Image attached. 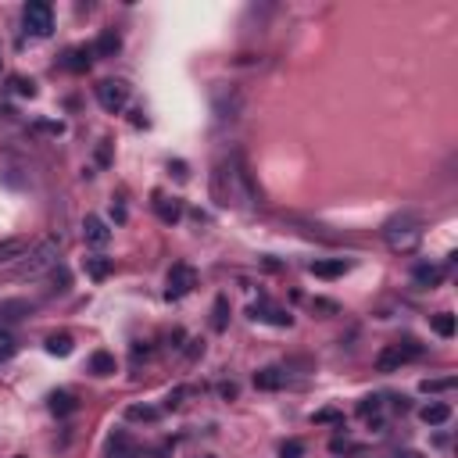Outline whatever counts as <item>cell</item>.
<instances>
[{"instance_id":"cell-1","label":"cell","mask_w":458,"mask_h":458,"mask_svg":"<svg viewBox=\"0 0 458 458\" xmlns=\"http://www.w3.org/2000/svg\"><path fill=\"white\" fill-rule=\"evenodd\" d=\"M211 200L218 208H244L248 200H255V186L240 154H229L211 168Z\"/></svg>"},{"instance_id":"cell-2","label":"cell","mask_w":458,"mask_h":458,"mask_svg":"<svg viewBox=\"0 0 458 458\" xmlns=\"http://www.w3.org/2000/svg\"><path fill=\"white\" fill-rule=\"evenodd\" d=\"M383 240H387V248L394 255H412L422 244V222L412 211H401L383 225Z\"/></svg>"},{"instance_id":"cell-3","label":"cell","mask_w":458,"mask_h":458,"mask_svg":"<svg viewBox=\"0 0 458 458\" xmlns=\"http://www.w3.org/2000/svg\"><path fill=\"white\" fill-rule=\"evenodd\" d=\"M54 269H58V240L47 237V240L33 244L29 255H26L22 262H15L11 273H15V280H40V276L54 273Z\"/></svg>"},{"instance_id":"cell-4","label":"cell","mask_w":458,"mask_h":458,"mask_svg":"<svg viewBox=\"0 0 458 458\" xmlns=\"http://www.w3.org/2000/svg\"><path fill=\"white\" fill-rule=\"evenodd\" d=\"M415 358H422V344H415L412 337H404V340L387 344V347L376 355V369H380V372H394V369H401L404 362H415Z\"/></svg>"},{"instance_id":"cell-5","label":"cell","mask_w":458,"mask_h":458,"mask_svg":"<svg viewBox=\"0 0 458 458\" xmlns=\"http://www.w3.org/2000/svg\"><path fill=\"white\" fill-rule=\"evenodd\" d=\"M193 287H197V269L186 265V262H175L168 269V280H165V297L168 301H183Z\"/></svg>"},{"instance_id":"cell-6","label":"cell","mask_w":458,"mask_h":458,"mask_svg":"<svg viewBox=\"0 0 458 458\" xmlns=\"http://www.w3.org/2000/svg\"><path fill=\"white\" fill-rule=\"evenodd\" d=\"M22 22H26V33L29 36H51L54 11H51L47 0H33V4H26V11H22Z\"/></svg>"},{"instance_id":"cell-7","label":"cell","mask_w":458,"mask_h":458,"mask_svg":"<svg viewBox=\"0 0 458 458\" xmlns=\"http://www.w3.org/2000/svg\"><path fill=\"white\" fill-rule=\"evenodd\" d=\"M93 93H97V104H101L104 111H111V115H118V111L126 108V101H129V86H126L122 79H101V83L93 86Z\"/></svg>"},{"instance_id":"cell-8","label":"cell","mask_w":458,"mask_h":458,"mask_svg":"<svg viewBox=\"0 0 458 458\" xmlns=\"http://www.w3.org/2000/svg\"><path fill=\"white\" fill-rule=\"evenodd\" d=\"M255 322H269V326H290L294 322V315L287 312V308H280V305H273V301H255L251 305V312H248Z\"/></svg>"},{"instance_id":"cell-9","label":"cell","mask_w":458,"mask_h":458,"mask_svg":"<svg viewBox=\"0 0 458 458\" xmlns=\"http://www.w3.org/2000/svg\"><path fill=\"white\" fill-rule=\"evenodd\" d=\"M33 240L29 237H8V240H0V265H15L29 255Z\"/></svg>"},{"instance_id":"cell-10","label":"cell","mask_w":458,"mask_h":458,"mask_svg":"<svg viewBox=\"0 0 458 458\" xmlns=\"http://www.w3.org/2000/svg\"><path fill=\"white\" fill-rule=\"evenodd\" d=\"M83 237H86V244H90V248H104V244L111 240V229L104 225V218L86 215V218H83Z\"/></svg>"},{"instance_id":"cell-11","label":"cell","mask_w":458,"mask_h":458,"mask_svg":"<svg viewBox=\"0 0 458 458\" xmlns=\"http://www.w3.org/2000/svg\"><path fill=\"white\" fill-rule=\"evenodd\" d=\"M412 280H415V287H426V290H433V287H440V283H444V265H433V262H419V265L412 269Z\"/></svg>"},{"instance_id":"cell-12","label":"cell","mask_w":458,"mask_h":458,"mask_svg":"<svg viewBox=\"0 0 458 458\" xmlns=\"http://www.w3.org/2000/svg\"><path fill=\"white\" fill-rule=\"evenodd\" d=\"M255 387H258V390H283V387H287V369H280V365L258 369V372H255Z\"/></svg>"},{"instance_id":"cell-13","label":"cell","mask_w":458,"mask_h":458,"mask_svg":"<svg viewBox=\"0 0 458 458\" xmlns=\"http://www.w3.org/2000/svg\"><path fill=\"white\" fill-rule=\"evenodd\" d=\"M351 265L344 262V258H322V262H312L308 265V273L312 276H319V280H337V276H344Z\"/></svg>"},{"instance_id":"cell-14","label":"cell","mask_w":458,"mask_h":458,"mask_svg":"<svg viewBox=\"0 0 458 458\" xmlns=\"http://www.w3.org/2000/svg\"><path fill=\"white\" fill-rule=\"evenodd\" d=\"M90 61H93V51L90 47H72V51H65V58H61V65L68 68V72H86L90 68Z\"/></svg>"},{"instance_id":"cell-15","label":"cell","mask_w":458,"mask_h":458,"mask_svg":"<svg viewBox=\"0 0 458 458\" xmlns=\"http://www.w3.org/2000/svg\"><path fill=\"white\" fill-rule=\"evenodd\" d=\"M118 47H122L118 33H115V29H104L90 51H93V58H115V54H118Z\"/></svg>"},{"instance_id":"cell-16","label":"cell","mask_w":458,"mask_h":458,"mask_svg":"<svg viewBox=\"0 0 458 458\" xmlns=\"http://www.w3.org/2000/svg\"><path fill=\"white\" fill-rule=\"evenodd\" d=\"M154 211H158V218L165 222V225H172V222H179L183 218V208H179V200L175 197H154Z\"/></svg>"},{"instance_id":"cell-17","label":"cell","mask_w":458,"mask_h":458,"mask_svg":"<svg viewBox=\"0 0 458 458\" xmlns=\"http://www.w3.org/2000/svg\"><path fill=\"white\" fill-rule=\"evenodd\" d=\"M83 269H86V276L90 280H108L111 273H115V262L111 258H101V255H90V258H83Z\"/></svg>"},{"instance_id":"cell-18","label":"cell","mask_w":458,"mask_h":458,"mask_svg":"<svg viewBox=\"0 0 458 458\" xmlns=\"http://www.w3.org/2000/svg\"><path fill=\"white\" fill-rule=\"evenodd\" d=\"M419 419H422L426 426H444V422L451 419V408H447L444 401H429V404L419 408Z\"/></svg>"},{"instance_id":"cell-19","label":"cell","mask_w":458,"mask_h":458,"mask_svg":"<svg viewBox=\"0 0 458 458\" xmlns=\"http://www.w3.org/2000/svg\"><path fill=\"white\" fill-rule=\"evenodd\" d=\"M115 369H118V362H115L111 351H93L90 355V372L93 376H115Z\"/></svg>"},{"instance_id":"cell-20","label":"cell","mask_w":458,"mask_h":458,"mask_svg":"<svg viewBox=\"0 0 458 458\" xmlns=\"http://www.w3.org/2000/svg\"><path fill=\"white\" fill-rule=\"evenodd\" d=\"M358 415L369 419L372 426H383V397H365V401L358 404Z\"/></svg>"},{"instance_id":"cell-21","label":"cell","mask_w":458,"mask_h":458,"mask_svg":"<svg viewBox=\"0 0 458 458\" xmlns=\"http://www.w3.org/2000/svg\"><path fill=\"white\" fill-rule=\"evenodd\" d=\"M72 347H76V340H72L68 333H54V337H47V351H51V355H58V358H68V355H72Z\"/></svg>"},{"instance_id":"cell-22","label":"cell","mask_w":458,"mask_h":458,"mask_svg":"<svg viewBox=\"0 0 458 458\" xmlns=\"http://www.w3.org/2000/svg\"><path fill=\"white\" fill-rule=\"evenodd\" d=\"M79 404H76V397L72 394H65V390H58V394H51V412L54 415H72Z\"/></svg>"},{"instance_id":"cell-23","label":"cell","mask_w":458,"mask_h":458,"mask_svg":"<svg viewBox=\"0 0 458 458\" xmlns=\"http://www.w3.org/2000/svg\"><path fill=\"white\" fill-rule=\"evenodd\" d=\"M158 415H161V412L151 408V404H129V408H126V419H129V422H154Z\"/></svg>"},{"instance_id":"cell-24","label":"cell","mask_w":458,"mask_h":458,"mask_svg":"<svg viewBox=\"0 0 458 458\" xmlns=\"http://www.w3.org/2000/svg\"><path fill=\"white\" fill-rule=\"evenodd\" d=\"M108 447H111V458H133V454H136V447H133V440H129L126 433H115Z\"/></svg>"},{"instance_id":"cell-25","label":"cell","mask_w":458,"mask_h":458,"mask_svg":"<svg viewBox=\"0 0 458 458\" xmlns=\"http://www.w3.org/2000/svg\"><path fill=\"white\" fill-rule=\"evenodd\" d=\"M229 322V297H215V315H211V330L222 333Z\"/></svg>"},{"instance_id":"cell-26","label":"cell","mask_w":458,"mask_h":458,"mask_svg":"<svg viewBox=\"0 0 458 458\" xmlns=\"http://www.w3.org/2000/svg\"><path fill=\"white\" fill-rule=\"evenodd\" d=\"M433 333H437V337H444V340H447V337H454V319H451L447 312L433 315Z\"/></svg>"},{"instance_id":"cell-27","label":"cell","mask_w":458,"mask_h":458,"mask_svg":"<svg viewBox=\"0 0 458 458\" xmlns=\"http://www.w3.org/2000/svg\"><path fill=\"white\" fill-rule=\"evenodd\" d=\"M15 351H19V340H15V333H8V330H0V362H8V358H15Z\"/></svg>"},{"instance_id":"cell-28","label":"cell","mask_w":458,"mask_h":458,"mask_svg":"<svg viewBox=\"0 0 458 458\" xmlns=\"http://www.w3.org/2000/svg\"><path fill=\"white\" fill-rule=\"evenodd\" d=\"M280 458H305V444L301 440H283L280 444Z\"/></svg>"},{"instance_id":"cell-29","label":"cell","mask_w":458,"mask_h":458,"mask_svg":"<svg viewBox=\"0 0 458 458\" xmlns=\"http://www.w3.org/2000/svg\"><path fill=\"white\" fill-rule=\"evenodd\" d=\"M451 387H454V376H447V380H422L426 394H440V390H451Z\"/></svg>"},{"instance_id":"cell-30","label":"cell","mask_w":458,"mask_h":458,"mask_svg":"<svg viewBox=\"0 0 458 458\" xmlns=\"http://www.w3.org/2000/svg\"><path fill=\"white\" fill-rule=\"evenodd\" d=\"M11 86H15V93H22V97H36V86H33L29 79H22V76H15Z\"/></svg>"},{"instance_id":"cell-31","label":"cell","mask_w":458,"mask_h":458,"mask_svg":"<svg viewBox=\"0 0 458 458\" xmlns=\"http://www.w3.org/2000/svg\"><path fill=\"white\" fill-rule=\"evenodd\" d=\"M183 397H186V387H175V390L165 397V408H179V404H183Z\"/></svg>"},{"instance_id":"cell-32","label":"cell","mask_w":458,"mask_h":458,"mask_svg":"<svg viewBox=\"0 0 458 458\" xmlns=\"http://www.w3.org/2000/svg\"><path fill=\"white\" fill-rule=\"evenodd\" d=\"M340 419H344V415H340V412H333V408H326V412H315V415H312V422H340Z\"/></svg>"},{"instance_id":"cell-33","label":"cell","mask_w":458,"mask_h":458,"mask_svg":"<svg viewBox=\"0 0 458 458\" xmlns=\"http://www.w3.org/2000/svg\"><path fill=\"white\" fill-rule=\"evenodd\" d=\"M36 129H40V133H51V136H61V133H65V126H61V122H40Z\"/></svg>"},{"instance_id":"cell-34","label":"cell","mask_w":458,"mask_h":458,"mask_svg":"<svg viewBox=\"0 0 458 458\" xmlns=\"http://www.w3.org/2000/svg\"><path fill=\"white\" fill-rule=\"evenodd\" d=\"M218 394H222L225 401H229V397H237V383H222V387H218Z\"/></svg>"},{"instance_id":"cell-35","label":"cell","mask_w":458,"mask_h":458,"mask_svg":"<svg viewBox=\"0 0 458 458\" xmlns=\"http://www.w3.org/2000/svg\"><path fill=\"white\" fill-rule=\"evenodd\" d=\"M315 308H319V312H337V305H333V301H315Z\"/></svg>"},{"instance_id":"cell-36","label":"cell","mask_w":458,"mask_h":458,"mask_svg":"<svg viewBox=\"0 0 458 458\" xmlns=\"http://www.w3.org/2000/svg\"><path fill=\"white\" fill-rule=\"evenodd\" d=\"M397 458H422L419 451H404V454H397Z\"/></svg>"},{"instance_id":"cell-37","label":"cell","mask_w":458,"mask_h":458,"mask_svg":"<svg viewBox=\"0 0 458 458\" xmlns=\"http://www.w3.org/2000/svg\"><path fill=\"white\" fill-rule=\"evenodd\" d=\"M200 458H215V454H200Z\"/></svg>"}]
</instances>
